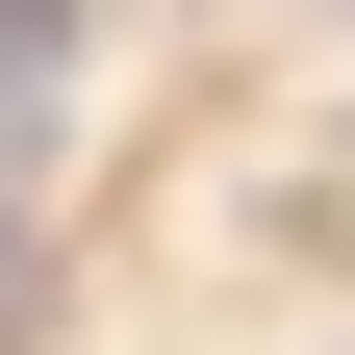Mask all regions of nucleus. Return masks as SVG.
Wrapping results in <instances>:
<instances>
[{"label": "nucleus", "instance_id": "obj_1", "mask_svg": "<svg viewBox=\"0 0 355 355\" xmlns=\"http://www.w3.org/2000/svg\"><path fill=\"white\" fill-rule=\"evenodd\" d=\"M76 102V0H0V127H51Z\"/></svg>", "mask_w": 355, "mask_h": 355}, {"label": "nucleus", "instance_id": "obj_2", "mask_svg": "<svg viewBox=\"0 0 355 355\" xmlns=\"http://www.w3.org/2000/svg\"><path fill=\"white\" fill-rule=\"evenodd\" d=\"M0 279H26V229H0Z\"/></svg>", "mask_w": 355, "mask_h": 355}]
</instances>
